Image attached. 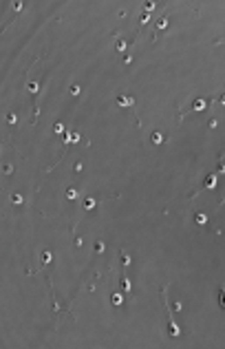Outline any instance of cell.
I'll use <instances>...</instances> for the list:
<instances>
[{
    "mask_svg": "<svg viewBox=\"0 0 225 349\" xmlns=\"http://www.w3.org/2000/svg\"><path fill=\"white\" fill-rule=\"evenodd\" d=\"M205 106H207V102H205V100H196L194 102V110H203Z\"/></svg>",
    "mask_w": 225,
    "mask_h": 349,
    "instance_id": "4",
    "label": "cell"
},
{
    "mask_svg": "<svg viewBox=\"0 0 225 349\" xmlns=\"http://www.w3.org/2000/svg\"><path fill=\"white\" fill-rule=\"evenodd\" d=\"M194 221H196L199 225H205V223H207V217H205V215H196V217H194Z\"/></svg>",
    "mask_w": 225,
    "mask_h": 349,
    "instance_id": "5",
    "label": "cell"
},
{
    "mask_svg": "<svg viewBox=\"0 0 225 349\" xmlns=\"http://www.w3.org/2000/svg\"><path fill=\"white\" fill-rule=\"evenodd\" d=\"M150 139L155 141V144H161V141H163V137H161L159 133H152V137H150Z\"/></svg>",
    "mask_w": 225,
    "mask_h": 349,
    "instance_id": "9",
    "label": "cell"
},
{
    "mask_svg": "<svg viewBox=\"0 0 225 349\" xmlns=\"http://www.w3.org/2000/svg\"><path fill=\"white\" fill-rule=\"evenodd\" d=\"M51 259H53L51 252H42V261H44V263H51Z\"/></svg>",
    "mask_w": 225,
    "mask_h": 349,
    "instance_id": "11",
    "label": "cell"
},
{
    "mask_svg": "<svg viewBox=\"0 0 225 349\" xmlns=\"http://www.w3.org/2000/svg\"><path fill=\"white\" fill-rule=\"evenodd\" d=\"M53 130H55V133H64V124H55Z\"/></svg>",
    "mask_w": 225,
    "mask_h": 349,
    "instance_id": "13",
    "label": "cell"
},
{
    "mask_svg": "<svg viewBox=\"0 0 225 349\" xmlns=\"http://www.w3.org/2000/svg\"><path fill=\"white\" fill-rule=\"evenodd\" d=\"M219 305H221V309H225V289L223 287H219Z\"/></svg>",
    "mask_w": 225,
    "mask_h": 349,
    "instance_id": "2",
    "label": "cell"
},
{
    "mask_svg": "<svg viewBox=\"0 0 225 349\" xmlns=\"http://www.w3.org/2000/svg\"><path fill=\"white\" fill-rule=\"evenodd\" d=\"M124 49H126V42L119 40V42H117V51H124Z\"/></svg>",
    "mask_w": 225,
    "mask_h": 349,
    "instance_id": "17",
    "label": "cell"
},
{
    "mask_svg": "<svg viewBox=\"0 0 225 349\" xmlns=\"http://www.w3.org/2000/svg\"><path fill=\"white\" fill-rule=\"evenodd\" d=\"M205 188H214V186H216V177H214V174H210V177H207V179H205Z\"/></svg>",
    "mask_w": 225,
    "mask_h": 349,
    "instance_id": "3",
    "label": "cell"
},
{
    "mask_svg": "<svg viewBox=\"0 0 225 349\" xmlns=\"http://www.w3.org/2000/svg\"><path fill=\"white\" fill-rule=\"evenodd\" d=\"M165 27H168V18H161V20H159V29H165Z\"/></svg>",
    "mask_w": 225,
    "mask_h": 349,
    "instance_id": "14",
    "label": "cell"
},
{
    "mask_svg": "<svg viewBox=\"0 0 225 349\" xmlns=\"http://www.w3.org/2000/svg\"><path fill=\"white\" fill-rule=\"evenodd\" d=\"M95 252H104V243H102V241L95 243Z\"/></svg>",
    "mask_w": 225,
    "mask_h": 349,
    "instance_id": "15",
    "label": "cell"
},
{
    "mask_svg": "<svg viewBox=\"0 0 225 349\" xmlns=\"http://www.w3.org/2000/svg\"><path fill=\"white\" fill-rule=\"evenodd\" d=\"M93 205H95V199H93V197H88V199H84V208H86V210H90Z\"/></svg>",
    "mask_w": 225,
    "mask_h": 349,
    "instance_id": "7",
    "label": "cell"
},
{
    "mask_svg": "<svg viewBox=\"0 0 225 349\" xmlns=\"http://www.w3.org/2000/svg\"><path fill=\"white\" fill-rule=\"evenodd\" d=\"M117 104H119V106H132L135 100H132V97H124V95H119V97H117Z\"/></svg>",
    "mask_w": 225,
    "mask_h": 349,
    "instance_id": "1",
    "label": "cell"
},
{
    "mask_svg": "<svg viewBox=\"0 0 225 349\" xmlns=\"http://www.w3.org/2000/svg\"><path fill=\"white\" fill-rule=\"evenodd\" d=\"M80 84H73V86H71V93H73V95H80Z\"/></svg>",
    "mask_w": 225,
    "mask_h": 349,
    "instance_id": "12",
    "label": "cell"
},
{
    "mask_svg": "<svg viewBox=\"0 0 225 349\" xmlns=\"http://www.w3.org/2000/svg\"><path fill=\"white\" fill-rule=\"evenodd\" d=\"M221 104H225V95H223V97H221Z\"/></svg>",
    "mask_w": 225,
    "mask_h": 349,
    "instance_id": "19",
    "label": "cell"
},
{
    "mask_svg": "<svg viewBox=\"0 0 225 349\" xmlns=\"http://www.w3.org/2000/svg\"><path fill=\"white\" fill-rule=\"evenodd\" d=\"M66 197H69V199H75V197H77V190H75V188H69V190H66Z\"/></svg>",
    "mask_w": 225,
    "mask_h": 349,
    "instance_id": "10",
    "label": "cell"
},
{
    "mask_svg": "<svg viewBox=\"0 0 225 349\" xmlns=\"http://www.w3.org/2000/svg\"><path fill=\"white\" fill-rule=\"evenodd\" d=\"M11 203L20 205V203H22V195H18V192H15V195H11Z\"/></svg>",
    "mask_w": 225,
    "mask_h": 349,
    "instance_id": "6",
    "label": "cell"
},
{
    "mask_svg": "<svg viewBox=\"0 0 225 349\" xmlns=\"http://www.w3.org/2000/svg\"><path fill=\"white\" fill-rule=\"evenodd\" d=\"M110 298H113V305H121V300H124V298H121V294H113Z\"/></svg>",
    "mask_w": 225,
    "mask_h": 349,
    "instance_id": "8",
    "label": "cell"
},
{
    "mask_svg": "<svg viewBox=\"0 0 225 349\" xmlns=\"http://www.w3.org/2000/svg\"><path fill=\"white\" fill-rule=\"evenodd\" d=\"M29 91H31V93H35V91H38V84H33V82H31V84H29Z\"/></svg>",
    "mask_w": 225,
    "mask_h": 349,
    "instance_id": "18",
    "label": "cell"
},
{
    "mask_svg": "<svg viewBox=\"0 0 225 349\" xmlns=\"http://www.w3.org/2000/svg\"><path fill=\"white\" fill-rule=\"evenodd\" d=\"M7 120H9V124H15V122H18V117H15V115H13V113H11V115H9V117H7Z\"/></svg>",
    "mask_w": 225,
    "mask_h": 349,
    "instance_id": "16",
    "label": "cell"
}]
</instances>
